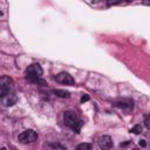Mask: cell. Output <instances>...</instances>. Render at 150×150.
Wrapping results in <instances>:
<instances>
[{"instance_id": "10", "label": "cell", "mask_w": 150, "mask_h": 150, "mask_svg": "<svg viewBox=\"0 0 150 150\" xmlns=\"http://www.w3.org/2000/svg\"><path fill=\"white\" fill-rule=\"evenodd\" d=\"M91 148H93V145L89 144V143H81V144H79V145L76 146L77 150H82V149H84V150H90Z\"/></svg>"}, {"instance_id": "11", "label": "cell", "mask_w": 150, "mask_h": 150, "mask_svg": "<svg viewBox=\"0 0 150 150\" xmlns=\"http://www.w3.org/2000/svg\"><path fill=\"white\" fill-rule=\"evenodd\" d=\"M130 131H131V132H134V134H139V132H142V127L137 124V125H135L134 128H131V129H130Z\"/></svg>"}, {"instance_id": "8", "label": "cell", "mask_w": 150, "mask_h": 150, "mask_svg": "<svg viewBox=\"0 0 150 150\" xmlns=\"http://www.w3.org/2000/svg\"><path fill=\"white\" fill-rule=\"evenodd\" d=\"M97 143H98V146L101 149H110L112 148V139L110 136H101L98 139H97Z\"/></svg>"}, {"instance_id": "5", "label": "cell", "mask_w": 150, "mask_h": 150, "mask_svg": "<svg viewBox=\"0 0 150 150\" xmlns=\"http://www.w3.org/2000/svg\"><path fill=\"white\" fill-rule=\"evenodd\" d=\"M16 101H18V96L13 91L5 94V95H1V103L4 107H12L16 103Z\"/></svg>"}, {"instance_id": "12", "label": "cell", "mask_w": 150, "mask_h": 150, "mask_svg": "<svg viewBox=\"0 0 150 150\" xmlns=\"http://www.w3.org/2000/svg\"><path fill=\"white\" fill-rule=\"evenodd\" d=\"M144 125H145L146 129H150V115L145 116V118H144Z\"/></svg>"}, {"instance_id": "15", "label": "cell", "mask_w": 150, "mask_h": 150, "mask_svg": "<svg viewBox=\"0 0 150 150\" xmlns=\"http://www.w3.org/2000/svg\"><path fill=\"white\" fill-rule=\"evenodd\" d=\"M139 145H141V146H145V141H144V139H142V141L139 142Z\"/></svg>"}, {"instance_id": "2", "label": "cell", "mask_w": 150, "mask_h": 150, "mask_svg": "<svg viewBox=\"0 0 150 150\" xmlns=\"http://www.w3.org/2000/svg\"><path fill=\"white\" fill-rule=\"evenodd\" d=\"M43 74V70L39 63H32L27 67L26 69V75L27 79L30 80L32 82H40V79Z\"/></svg>"}, {"instance_id": "14", "label": "cell", "mask_w": 150, "mask_h": 150, "mask_svg": "<svg viewBox=\"0 0 150 150\" xmlns=\"http://www.w3.org/2000/svg\"><path fill=\"white\" fill-rule=\"evenodd\" d=\"M88 100H89V96H88V95H83V96L81 97V102H82V103H84V102L88 101Z\"/></svg>"}, {"instance_id": "3", "label": "cell", "mask_w": 150, "mask_h": 150, "mask_svg": "<svg viewBox=\"0 0 150 150\" xmlns=\"http://www.w3.org/2000/svg\"><path fill=\"white\" fill-rule=\"evenodd\" d=\"M14 89V82L9 76H1L0 79V95H5L12 93Z\"/></svg>"}, {"instance_id": "13", "label": "cell", "mask_w": 150, "mask_h": 150, "mask_svg": "<svg viewBox=\"0 0 150 150\" xmlns=\"http://www.w3.org/2000/svg\"><path fill=\"white\" fill-rule=\"evenodd\" d=\"M49 146H50V148H55V149H62V150H66V146L60 145V144H56V143H52Z\"/></svg>"}, {"instance_id": "4", "label": "cell", "mask_w": 150, "mask_h": 150, "mask_svg": "<svg viewBox=\"0 0 150 150\" xmlns=\"http://www.w3.org/2000/svg\"><path fill=\"white\" fill-rule=\"evenodd\" d=\"M18 139H19V142L25 143V144H27V143H34L38 139V134L34 130H30V129L29 130H25L23 132H21L19 135Z\"/></svg>"}, {"instance_id": "1", "label": "cell", "mask_w": 150, "mask_h": 150, "mask_svg": "<svg viewBox=\"0 0 150 150\" xmlns=\"http://www.w3.org/2000/svg\"><path fill=\"white\" fill-rule=\"evenodd\" d=\"M63 121L66 125H68L76 132H79L82 127V121L80 120L79 115L75 111H66L63 115Z\"/></svg>"}, {"instance_id": "9", "label": "cell", "mask_w": 150, "mask_h": 150, "mask_svg": "<svg viewBox=\"0 0 150 150\" xmlns=\"http://www.w3.org/2000/svg\"><path fill=\"white\" fill-rule=\"evenodd\" d=\"M54 94L59 97H62V98H66V97H69V91L67 90H62V89H56L54 90Z\"/></svg>"}, {"instance_id": "7", "label": "cell", "mask_w": 150, "mask_h": 150, "mask_svg": "<svg viewBox=\"0 0 150 150\" xmlns=\"http://www.w3.org/2000/svg\"><path fill=\"white\" fill-rule=\"evenodd\" d=\"M115 105H116L117 108L122 109V110L130 111V110H132V108H134V102H132V100L123 98V100H121V101L115 102Z\"/></svg>"}, {"instance_id": "6", "label": "cell", "mask_w": 150, "mask_h": 150, "mask_svg": "<svg viewBox=\"0 0 150 150\" xmlns=\"http://www.w3.org/2000/svg\"><path fill=\"white\" fill-rule=\"evenodd\" d=\"M55 80L59 82V83H61V84H67V86H73L74 84V79L71 77V75H69L68 73H60V74H57L56 75V77H55Z\"/></svg>"}]
</instances>
